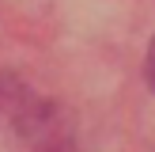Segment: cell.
Returning <instances> with one entry per match:
<instances>
[{
    "instance_id": "1",
    "label": "cell",
    "mask_w": 155,
    "mask_h": 152,
    "mask_svg": "<svg viewBox=\"0 0 155 152\" xmlns=\"http://www.w3.org/2000/svg\"><path fill=\"white\" fill-rule=\"evenodd\" d=\"M144 76H148V84L155 88V38H151V46H148V57H144Z\"/></svg>"
}]
</instances>
